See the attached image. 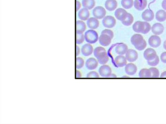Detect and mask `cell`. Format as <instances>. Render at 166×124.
<instances>
[{"mask_svg": "<svg viewBox=\"0 0 166 124\" xmlns=\"http://www.w3.org/2000/svg\"><path fill=\"white\" fill-rule=\"evenodd\" d=\"M93 53L94 56L100 64L104 65L108 63L109 58L106 50L104 48L101 47L96 48Z\"/></svg>", "mask_w": 166, "mask_h": 124, "instance_id": "cell-1", "label": "cell"}, {"mask_svg": "<svg viewBox=\"0 0 166 124\" xmlns=\"http://www.w3.org/2000/svg\"><path fill=\"white\" fill-rule=\"evenodd\" d=\"M84 38L87 42L90 44H93L98 41V35L96 31L90 30L85 32Z\"/></svg>", "mask_w": 166, "mask_h": 124, "instance_id": "cell-2", "label": "cell"}, {"mask_svg": "<svg viewBox=\"0 0 166 124\" xmlns=\"http://www.w3.org/2000/svg\"><path fill=\"white\" fill-rule=\"evenodd\" d=\"M102 23L104 27L111 28L115 26L116 21L114 17L111 16H107L104 17Z\"/></svg>", "mask_w": 166, "mask_h": 124, "instance_id": "cell-3", "label": "cell"}, {"mask_svg": "<svg viewBox=\"0 0 166 124\" xmlns=\"http://www.w3.org/2000/svg\"><path fill=\"white\" fill-rule=\"evenodd\" d=\"M94 17L98 19H101L105 16L106 11L105 8L101 6L95 7L93 11Z\"/></svg>", "mask_w": 166, "mask_h": 124, "instance_id": "cell-4", "label": "cell"}, {"mask_svg": "<svg viewBox=\"0 0 166 124\" xmlns=\"http://www.w3.org/2000/svg\"><path fill=\"white\" fill-rule=\"evenodd\" d=\"M98 72L100 75L103 77H109L112 72L111 68L105 65L102 66L99 68Z\"/></svg>", "mask_w": 166, "mask_h": 124, "instance_id": "cell-5", "label": "cell"}, {"mask_svg": "<svg viewBox=\"0 0 166 124\" xmlns=\"http://www.w3.org/2000/svg\"><path fill=\"white\" fill-rule=\"evenodd\" d=\"M138 53L137 52L133 49H129L126 54V58L130 62H133L138 59Z\"/></svg>", "mask_w": 166, "mask_h": 124, "instance_id": "cell-6", "label": "cell"}, {"mask_svg": "<svg viewBox=\"0 0 166 124\" xmlns=\"http://www.w3.org/2000/svg\"><path fill=\"white\" fill-rule=\"evenodd\" d=\"M148 44L152 47L156 48L159 47L161 43L160 38L157 35L151 36L148 40Z\"/></svg>", "mask_w": 166, "mask_h": 124, "instance_id": "cell-7", "label": "cell"}, {"mask_svg": "<svg viewBox=\"0 0 166 124\" xmlns=\"http://www.w3.org/2000/svg\"><path fill=\"white\" fill-rule=\"evenodd\" d=\"M157 56L156 51L151 48L147 49L144 52V57L147 61L154 59Z\"/></svg>", "mask_w": 166, "mask_h": 124, "instance_id": "cell-8", "label": "cell"}, {"mask_svg": "<svg viewBox=\"0 0 166 124\" xmlns=\"http://www.w3.org/2000/svg\"><path fill=\"white\" fill-rule=\"evenodd\" d=\"M144 39L141 34H134L131 38V42L134 47H137L143 42Z\"/></svg>", "mask_w": 166, "mask_h": 124, "instance_id": "cell-9", "label": "cell"}, {"mask_svg": "<svg viewBox=\"0 0 166 124\" xmlns=\"http://www.w3.org/2000/svg\"><path fill=\"white\" fill-rule=\"evenodd\" d=\"M98 61L94 58H90L87 59L85 63V66L87 69L93 70L98 66Z\"/></svg>", "mask_w": 166, "mask_h": 124, "instance_id": "cell-10", "label": "cell"}, {"mask_svg": "<svg viewBox=\"0 0 166 124\" xmlns=\"http://www.w3.org/2000/svg\"><path fill=\"white\" fill-rule=\"evenodd\" d=\"M112 39L109 35L106 34H101L99 38L100 45L103 47H107L110 45Z\"/></svg>", "mask_w": 166, "mask_h": 124, "instance_id": "cell-11", "label": "cell"}, {"mask_svg": "<svg viewBox=\"0 0 166 124\" xmlns=\"http://www.w3.org/2000/svg\"><path fill=\"white\" fill-rule=\"evenodd\" d=\"M128 13L124 9L118 8L115 11V15L118 20L122 22L125 19Z\"/></svg>", "mask_w": 166, "mask_h": 124, "instance_id": "cell-12", "label": "cell"}, {"mask_svg": "<svg viewBox=\"0 0 166 124\" xmlns=\"http://www.w3.org/2000/svg\"><path fill=\"white\" fill-rule=\"evenodd\" d=\"M151 29L152 32L155 35H160L163 32L164 27L162 24L156 23L152 26Z\"/></svg>", "mask_w": 166, "mask_h": 124, "instance_id": "cell-13", "label": "cell"}, {"mask_svg": "<svg viewBox=\"0 0 166 124\" xmlns=\"http://www.w3.org/2000/svg\"><path fill=\"white\" fill-rule=\"evenodd\" d=\"M93 50V47L90 43H86L82 48L81 52L84 56L88 57L92 54Z\"/></svg>", "mask_w": 166, "mask_h": 124, "instance_id": "cell-14", "label": "cell"}, {"mask_svg": "<svg viewBox=\"0 0 166 124\" xmlns=\"http://www.w3.org/2000/svg\"><path fill=\"white\" fill-rule=\"evenodd\" d=\"M87 26L92 30L97 29L99 25V22L98 19L95 17H91L87 20Z\"/></svg>", "mask_w": 166, "mask_h": 124, "instance_id": "cell-15", "label": "cell"}, {"mask_svg": "<svg viewBox=\"0 0 166 124\" xmlns=\"http://www.w3.org/2000/svg\"><path fill=\"white\" fill-rule=\"evenodd\" d=\"M154 15L153 12L149 9H147L142 14L143 20L147 22L152 21L154 18Z\"/></svg>", "mask_w": 166, "mask_h": 124, "instance_id": "cell-16", "label": "cell"}, {"mask_svg": "<svg viewBox=\"0 0 166 124\" xmlns=\"http://www.w3.org/2000/svg\"><path fill=\"white\" fill-rule=\"evenodd\" d=\"M133 31L137 33H143L145 29L144 22L138 21L136 22L133 25Z\"/></svg>", "mask_w": 166, "mask_h": 124, "instance_id": "cell-17", "label": "cell"}, {"mask_svg": "<svg viewBox=\"0 0 166 124\" xmlns=\"http://www.w3.org/2000/svg\"><path fill=\"white\" fill-rule=\"evenodd\" d=\"M125 70L126 73L129 76L135 74L137 72V67L134 64L130 63L125 66Z\"/></svg>", "mask_w": 166, "mask_h": 124, "instance_id": "cell-18", "label": "cell"}, {"mask_svg": "<svg viewBox=\"0 0 166 124\" xmlns=\"http://www.w3.org/2000/svg\"><path fill=\"white\" fill-rule=\"evenodd\" d=\"M128 48L126 44L124 43L119 44L116 47L115 51L119 55L123 56L126 54Z\"/></svg>", "mask_w": 166, "mask_h": 124, "instance_id": "cell-19", "label": "cell"}, {"mask_svg": "<svg viewBox=\"0 0 166 124\" xmlns=\"http://www.w3.org/2000/svg\"><path fill=\"white\" fill-rule=\"evenodd\" d=\"M114 62L117 67H121L126 66L127 64V60L126 57L122 55L116 57L114 60Z\"/></svg>", "mask_w": 166, "mask_h": 124, "instance_id": "cell-20", "label": "cell"}, {"mask_svg": "<svg viewBox=\"0 0 166 124\" xmlns=\"http://www.w3.org/2000/svg\"><path fill=\"white\" fill-rule=\"evenodd\" d=\"M147 0H135L134 6L137 10L142 11L147 6Z\"/></svg>", "mask_w": 166, "mask_h": 124, "instance_id": "cell-21", "label": "cell"}, {"mask_svg": "<svg viewBox=\"0 0 166 124\" xmlns=\"http://www.w3.org/2000/svg\"><path fill=\"white\" fill-rule=\"evenodd\" d=\"M78 17L81 20L86 21L89 19L90 13L87 9L84 8L81 9L78 14Z\"/></svg>", "mask_w": 166, "mask_h": 124, "instance_id": "cell-22", "label": "cell"}, {"mask_svg": "<svg viewBox=\"0 0 166 124\" xmlns=\"http://www.w3.org/2000/svg\"><path fill=\"white\" fill-rule=\"evenodd\" d=\"M117 6L118 3L116 0H107L105 3V7L109 11H114Z\"/></svg>", "mask_w": 166, "mask_h": 124, "instance_id": "cell-23", "label": "cell"}, {"mask_svg": "<svg viewBox=\"0 0 166 124\" xmlns=\"http://www.w3.org/2000/svg\"><path fill=\"white\" fill-rule=\"evenodd\" d=\"M85 23L82 21L76 22V33H83L86 30Z\"/></svg>", "mask_w": 166, "mask_h": 124, "instance_id": "cell-24", "label": "cell"}, {"mask_svg": "<svg viewBox=\"0 0 166 124\" xmlns=\"http://www.w3.org/2000/svg\"><path fill=\"white\" fill-rule=\"evenodd\" d=\"M156 19L157 21L162 22L166 20V12L163 10H159L156 14Z\"/></svg>", "mask_w": 166, "mask_h": 124, "instance_id": "cell-25", "label": "cell"}, {"mask_svg": "<svg viewBox=\"0 0 166 124\" xmlns=\"http://www.w3.org/2000/svg\"><path fill=\"white\" fill-rule=\"evenodd\" d=\"M82 3L83 7L88 10L92 9L95 5V0H83Z\"/></svg>", "mask_w": 166, "mask_h": 124, "instance_id": "cell-26", "label": "cell"}, {"mask_svg": "<svg viewBox=\"0 0 166 124\" xmlns=\"http://www.w3.org/2000/svg\"><path fill=\"white\" fill-rule=\"evenodd\" d=\"M138 76L141 78H151V73L149 69L143 68L140 71Z\"/></svg>", "mask_w": 166, "mask_h": 124, "instance_id": "cell-27", "label": "cell"}, {"mask_svg": "<svg viewBox=\"0 0 166 124\" xmlns=\"http://www.w3.org/2000/svg\"><path fill=\"white\" fill-rule=\"evenodd\" d=\"M134 21V17L132 14L128 13L125 19L122 23L124 25L128 26L132 24Z\"/></svg>", "mask_w": 166, "mask_h": 124, "instance_id": "cell-28", "label": "cell"}, {"mask_svg": "<svg viewBox=\"0 0 166 124\" xmlns=\"http://www.w3.org/2000/svg\"><path fill=\"white\" fill-rule=\"evenodd\" d=\"M121 4L123 8L126 9H129L133 7V0H122Z\"/></svg>", "mask_w": 166, "mask_h": 124, "instance_id": "cell-29", "label": "cell"}, {"mask_svg": "<svg viewBox=\"0 0 166 124\" xmlns=\"http://www.w3.org/2000/svg\"><path fill=\"white\" fill-rule=\"evenodd\" d=\"M151 73V77L157 78L160 76V72L158 69L155 67H151L149 69Z\"/></svg>", "mask_w": 166, "mask_h": 124, "instance_id": "cell-30", "label": "cell"}, {"mask_svg": "<svg viewBox=\"0 0 166 124\" xmlns=\"http://www.w3.org/2000/svg\"><path fill=\"white\" fill-rule=\"evenodd\" d=\"M159 58L158 56H157L154 59L151 61H147V64L150 66L155 67L159 64Z\"/></svg>", "mask_w": 166, "mask_h": 124, "instance_id": "cell-31", "label": "cell"}, {"mask_svg": "<svg viewBox=\"0 0 166 124\" xmlns=\"http://www.w3.org/2000/svg\"><path fill=\"white\" fill-rule=\"evenodd\" d=\"M84 61L83 59L81 57H78L76 58V68L77 69L82 68L83 67Z\"/></svg>", "mask_w": 166, "mask_h": 124, "instance_id": "cell-32", "label": "cell"}, {"mask_svg": "<svg viewBox=\"0 0 166 124\" xmlns=\"http://www.w3.org/2000/svg\"><path fill=\"white\" fill-rule=\"evenodd\" d=\"M84 36L83 33H76V43L78 45L82 43L84 40Z\"/></svg>", "mask_w": 166, "mask_h": 124, "instance_id": "cell-33", "label": "cell"}, {"mask_svg": "<svg viewBox=\"0 0 166 124\" xmlns=\"http://www.w3.org/2000/svg\"><path fill=\"white\" fill-rule=\"evenodd\" d=\"M147 42L144 40L143 42L141 44L137 47H135V48L139 51H142L144 50L146 47Z\"/></svg>", "mask_w": 166, "mask_h": 124, "instance_id": "cell-34", "label": "cell"}, {"mask_svg": "<svg viewBox=\"0 0 166 124\" xmlns=\"http://www.w3.org/2000/svg\"><path fill=\"white\" fill-rule=\"evenodd\" d=\"M145 29L143 34H146L149 32L151 29V27L149 23L147 22H144Z\"/></svg>", "mask_w": 166, "mask_h": 124, "instance_id": "cell-35", "label": "cell"}, {"mask_svg": "<svg viewBox=\"0 0 166 124\" xmlns=\"http://www.w3.org/2000/svg\"><path fill=\"white\" fill-rule=\"evenodd\" d=\"M101 34H106L109 35L112 39L113 38V36H114L113 32L112 30L109 29H107L103 30L102 31Z\"/></svg>", "mask_w": 166, "mask_h": 124, "instance_id": "cell-36", "label": "cell"}, {"mask_svg": "<svg viewBox=\"0 0 166 124\" xmlns=\"http://www.w3.org/2000/svg\"><path fill=\"white\" fill-rule=\"evenodd\" d=\"M87 77L88 78H98L99 77V75L97 72L93 71L87 74Z\"/></svg>", "mask_w": 166, "mask_h": 124, "instance_id": "cell-37", "label": "cell"}, {"mask_svg": "<svg viewBox=\"0 0 166 124\" xmlns=\"http://www.w3.org/2000/svg\"><path fill=\"white\" fill-rule=\"evenodd\" d=\"M160 59L163 63L166 64V52L162 53L160 56Z\"/></svg>", "mask_w": 166, "mask_h": 124, "instance_id": "cell-38", "label": "cell"}, {"mask_svg": "<svg viewBox=\"0 0 166 124\" xmlns=\"http://www.w3.org/2000/svg\"><path fill=\"white\" fill-rule=\"evenodd\" d=\"M76 11L77 12L80 9L81 7V3L78 1H76Z\"/></svg>", "mask_w": 166, "mask_h": 124, "instance_id": "cell-39", "label": "cell"}, {"mask_svg": "<svg viewBox=\"0 0 166 124\" xmlns=\"http://www.w3.org/2000/svg\"><path fill=\"white\" fill-rule=\"evenodd\" d=\"M162 6L163 9L166 11V0H163L162 2Z\"/></svg>", "mask_w": 166, "mask_h": 124, "instance_id": "cell-40", "label": "cell"}, {"mask_svg": "<svg viewBox=\"0 0 166 124\" xmlns=\"http://www.w3.org/2000/svg\"><path fill=\"white\" fill-rule=\"evenodd\" d=\"M82 77V74L81 72L78 70L76 71V77L80 78Z\"/></svg>", "mask_w": 166, "mask_h": 124, "instance_id": "cell-41", "label": "cell"}, {"mask_svg": "<svg viewBox=\"0 0 166 124\" xmlns=\"http://www.w3.org/2000/svg\"><path fill=\"white\" fill-rule=\"evenodd\" d=\"M80 54V48L78 46H76V56H77Z\"/></svg>", "mask_w": 166, "mask_h": 124, "instance_id": "cell-42", "label": "cell"}, {"mask_svg": "<svg viewBox=\"0 0 166 124\" xmlns=\"http://www.w3.org/2000/svg\"><path fill=\"white\" fill-rule=\"evenodd\" d=\"M160 77L162 78H166V71L162 73Z\"/></svg>", "mask_w": 166, "mask_h": 124, "instance_id": "cell-43", "label": "cell"}, {"mask_svg": "<svg viewBox=\"0 0 166 124\" xmlns=\"http://www.w3.org/2000/svg\"><path fill=\"white\" fill-rule=\"evenodd\" d=\"M117 76L114 74H111L109 77H116Z\"/></svg>", "mask_w": 166, "mask_h": 124, "instance_id": "cell-44", "label": "cell"}, {"mask_svg": "<svg viewBox=\"0 0 166 124\" xmlns=\"http://www.w3.org/2000/svg\"><path fill=\"white\" fill-rule=\"evenodd\" d=\"M163 47L166 50V40H165L163 44Z\"/></svg>", "mask_w": 166, "mask_h": 124, "instance_id": "cell-45", "label": "cell"}]
</instances>
